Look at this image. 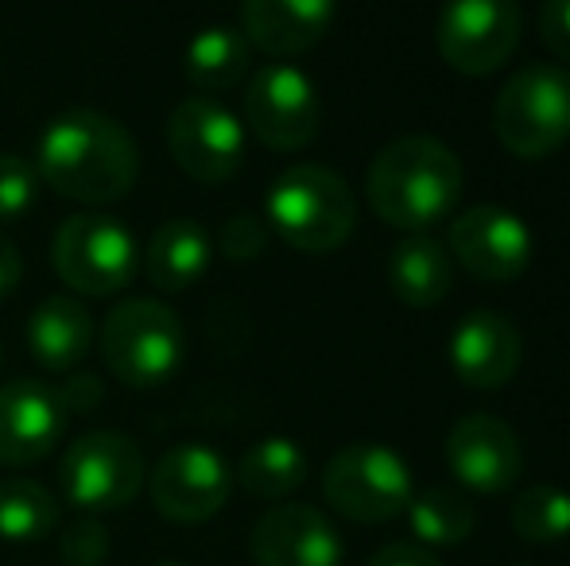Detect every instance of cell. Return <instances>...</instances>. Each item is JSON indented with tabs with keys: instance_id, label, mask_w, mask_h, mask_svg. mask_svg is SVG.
Returning <instances> with one entry per match:
<instances>
[{
	"instance_id": "obj_1",
	"label": "cell",
	"mask_w": 570,
	"mask_h": 566,
	"mask_svg": "<svg viewBox=\"0 0 570 566\" xmlns=\"http://www.w3.org/2000/svg\"><path fill=\"white\" fill-rule=\"evenodd\" d=\"M36 171L55 195L86 206H109L136 187L140 151L132 132L109 113L67 109L39 137Z\"/></svg>"
},
{
	"instance_id": "obj_2",
	"label": "cell",
	"mask_w": 570,
	"mask_h": 566,
	"mask_svg": "<svg viewBox=\"0 0 570 566\" xmlns=\"http://www.w3.org/2000/svg\"><path fill=\"white\" fill-rule=\"evenodd\" d=\"M365 198L384 226L404 234L431 229L462 198V159L435 137H400L368 163Z\"/></svg>"
},
{
	"instance_id": "obj_3",
	"label": "cell",
	"mask_w": 570,
	"mask_h": 566,
	"mask_svg": "<svg viewBox=\"0 0 570 566\" xmlns=\"http://www.w3.org/2000/svg\"><path fill=\"white\" fill-rule=\"evenodd\" d=\"M264 221L299 252H334L357 226V198L338 171L323 163L287 167L264 198Z\"/></svg>"
},
{
	"instance_id": "obj_4",
	"label": "cell",
	"mask_w": 570,
	"mask_h": 566,
	"mask_svg": "<svg viewBox=\"0 0 570 566\" xmlns=\"http://www.w3.org/2000/svg\"><path fill=\"white\" fill-rule=\"evenodd\" d=\"M101 357L128 388H159L179 373L187 334L171 307L156 299H125L101 322Z\"/></svg>"
},
{
	"instance_id": "obj_5",
	"label": "cell",
	"mask_w": 570,
	"mask_h": 566,
	"mask_svg": "<svg viewBox=\"0 0 570 566\" xmlns=\"http://www.w3.org/2000/svg\"><path fill=\"white\" fill-rule=\"evenodd\" d=\"M493 132L517 159H543L570 140V70L532 62L501 86Z\"/></svg>"
},
{
	"instance_id": "obj_6",
	"label": "cell",
	"mask_w": 570,
	"mask_h": 566,
	"mask_svg": "<svg viewBox=\"0 0 570 566\" xmlns=\"http://www.w3.org/2000/svg\"><path fill=\"white\" fill-rule=\"evenodd\" d=\"M323 497L353 524H389L412 505V469L381 443L342 446L323 469Z\"/></svg>"
},
{
	"instance_id": "obj_7",
	"label": "cell",
	"mask_w": 570,
	"mask_h": 566,
	"mask_svg": "<svg viewBox=\"0 0 570 566\" xmlns=\"http://www.w3.org/2000/svg\"><path fill=\"white\" fill-rule=\"evenodd\" d=\"M144 466L140 446L120 430H86L67 446L59 466L62 493L82 513H117L132 505L144 489Z\"/></svg>"
},
{
	"instance_id": "obj_8",
	"label": "cell",
	"mask_w": 570,
	"mask_h": 566,
	"mask_svg": "<svg viewBox=\"0 0 570 566\" xmlns=\"http://www.w3.org/2000/svg\"><path fill=\"white\" fill-rule=\"evenodd\" d=\"M55 276L78 295H117L136 276V237L109 214H75L55 229Z\"/></svg>"
},
{
	"instance_id": "obj_9",
	"label": "cell",
	"mask_w": 570,
	"mask_h": 566,
	"mask_svg": "<svg viewBox=\"0 0 570 566\" xmlns=\"http://www.w3.org/2000/svg\"><path fill=\"white\" fill-rule=\"evenodd\" d=\"M524 36L517 0H446L439 12L435 43L451 70L485 78L512 59Z\"/></svg>"
},
{
	"instance_id": "obj_10",
	"label": "cell",
	"mask_w": 570,
	"mask_h": 566,
	"mask_svg": "<svg viewBox=\"0 0 570 566\" xmlns=\"http://www.w3.org/2000/svg\"><path fill=\"white\" fill-rule=\"evenodd\" d=\"M245 125L272 151L307 148L323 125V101L315 82L292 62L261 67L245 90Z\"/></svg>"
},
{
	"instance_id": "obj_11",
	"label": "cell",
	"mask_w": 570,
	"mask_h": 566,
	"mask_svg": "<svg viewBox=\"0 0 570 566\" xmlns=\"http://www.w3.org/2000/svg\"><path fill=\"white\" fill-rule=\"evenodd\" d=\"M159 516L171 524H206L226 508L233 474L229 461L206 443H179L144 477Z\"/></svg>"
},
{
	"instance_id": "obj_12",
	"label": "cell",
	"mask_w": 570,
	"mask_h": 566,
	"mask_svg": "<svg viewBox=\"0 0 570 566\" xmlns=\"http://www.w3.org/2000/svg\"><path fill=\"white\" fill-rule=\"evenodd\" d=\"M167 148L195 182H226L245 159V125L214 98H187L167 121Z\"/></svg>"
},
{
	"instance_id": "obj_13",
	"label": "cell",
	"mask_w": 570,
	"mask_h": 566,
	"mask_svg": "<svg viewBox=\"0 0 570 566\" xmlns=\"http://www.w3.org/2000/svg\"><path fill=\"white\" fill-rule=\"evenodd\" d=\"M454 260L485 284H512L532 265V234L504 206H470L446 229Z\"/></svg>"
},
{
	"instance_id": "obj_14",
	"label": "cell",
	"mask_w": 570,
	"mask_h": 566,
	"mask_svg": "<svg viewBox=\"0 0 570 566\" xmlns=\"http://www.w3.org/2000/svg\"><path fill=\"white\" fill-rule=\"evenodd\" d=\"M446 466L454 481L470 493H509L524 469V450H520L517 430L504 424L501 416L473 411L462 416L446 435Z\"/></svg>"
},
{
	"instance_id": "obj_15",
	"label": "cell",
	"mask_w": 570,
	"mask_h": 566,
	"mask_svg": "<svg viewBox=\"0 0 570 566\" xmlns=\"http://www.w3.org/2000/svg\"><path fill=\"white\" fill-rule=\"evenodd\" d=\"M67 416L59 388L43 380H8L0 388V466H31L59 446Z\"/></svg>"
},
{
	"instance_id": "obj_16",
	"label": "cell",
	"mask_w": 570,
	"mask_h": 566,
	"mask_svg": "<svg viewBox=\"0 0 570 566\" xmlns=\"http://www.w3.org/2000/svg\"><path fill=\"white\" fill-rule=\"evenodd\" d=\"M256 566H342V536L315 505L264 513L248 539Z\"/></svg>"
},
{
	"instance_id": "obj_17",
	"label": "cell",
	"mask_w": 570,
	"mask_h": 566,
	"mask_svg": "<svg viewBox=\"0 0 570 566\" xmlns=\"http://www.w3.org/2000/svg\"><path fill=\"white\" fill-rule=\"evenodd\" d=\"M451 369L470 388H504L520 369V330L497 310H473L451 330Z\"/></svg>"
},
{
	"instance_id": "obj_18",
	"label": "cell",
	"mask_w": 570,
	"mask_h": 566,
	"mask_svg": "<svg viewBox=\"0 0 570 566\" xmlns=\"http://www.w3.org/2000/svg\"><path fill=\"white\" fill-rule=\"evenodd\" d=\"M338 0H240V31L256 51L292 59L331 31Z\"/></svg>"
},
{
	"instance_id": "obj_19",
	"label": "cell",
	"mask_w": 570,
	"mask_h": 566,
	"mask_svg": "<svg viewBox=\"0 0 570 566\" xmlns=\"http://www.w3.org/2000/svg\"><path fill=\"white\" fill-rule=\"evenodd\" d=\"M94 346V315L75 295H51L28 318V354L47 373H75Z\"/></svg>"
},
{
	"instance_id": "obj_20",
	"label": "cell",
	"mask_w": 570,
	"mask_h": 566,
	"mask_svg": "<svg viewBox=\"0 0 570 566\" xmlns=\"http://www.w3.org/2000/svg\"><path fill=\"white\" fill-rule=\"evenodd\" d=\"M210 234L190 218H171L151 234L148 252H144V272H148L151 287L175 295L203 280L206 268H210Z\"/></svg>"
},
{
	"instance_id": "obj_21",
	"label": "cell",
	"mask_w": 570,
	"mask_h": 566,
	"mask_svg": "<svg viewBox=\"0 0 570 566\" xmlns=\"http://www.w3.org/2000/svg\"><path fill=\"white\" fill-rule=\"evenodd\" d=\"M454 284V260L431 237H404L389 257V287L404 307L431 310L446 299Z\"/></svg>"
},
{
	"instance_id": "obj_22",
	"label": "cell",
	"mask_w": 570,
	"mask_h": 566,
	"mask_svg": "<svg viewBox=\"0 0 570 566\" xmlns=\"http://www.w3.org/2000/svg\"><path fill=\"white\" fill-rule=\"evenodd\" d=\"M248 67H253V43L245 39V31L226 28V23L203 28L187 43V54H183V70H187L190 86L203 90V98L240 86Z\"/></svg>"
},
{
	"instance_id": "obj_23",
	"label": "cell",
	"mask_w": 570,
	"mask_h": 566,
	"mask_svg": "<svg viewBox=\"0 0 570 566\" xmlns=\"http://www.w3.org/2000/svg\"><path fill=\"white\" fill-rule=\"evenodd\" d=\"M307 481V454L284 435L261 438L237 461V485L256 500H284Z\"/></svg>"
},
{
	"instance_id": "obj_24",
	"label": "cell",
	"mask_w": 570,
	"mask_h": 566,
	"mask_svg": "<svg viewBox=\"0 0 570 566\" xmlns=\"http://www.w3.org/2000/svg\"><path fill=\"white\" fill-rule=\"evenodd\" d=\"M407 524H412L415 544L423 547H454L465 544L478 524L470 497L451 489V485H431V489L415 493L407 505Z\"/></svg>"
},
{
	"instance_id": "obj_25",
	"label": "cell",
	"mask_w": 570,
	"mask_h": 566,
	"mask_svg": "<svg viewBox=\"0 0 570 566\" xmlns=\"http://www.w3.org/2000/svg\"><path fill=\"white\" fill-rule=\"evenodd\" d=\"M59 528V500L51 489L28 477L0 481V539L4 544H39Z\"/></svg>"
},
{
	"instance_id": "obj_26",
	"label": "cell",
	"mask_w": 570,
	"mask_h": 566,
	"mask_svg": "<svg viewBox=\"0 0 570 566\" xmlns=\"http://www.w3.org/2000/svg\"><path fill=\"white\" fill-rule=\"evenodd\" d=\"M509 520L524 544H563L570 536V493L559 485H532L517 493Z\"/></svg>"
},
{
	"instance_id": "obj_27",
	"label": "cell",
	"mask_w": 570,
	"mask_h": 566,
	"mask_svg": "<svg viewBox=\"0 0 570 566\" xmlns=\"http://www.w3.org/2000/svg\"><path fill=\"white\" fill-rule=\"evenodd\" d=\"M39 198V171L31 159L0 151V221H20Z\"/></svg>"
},
{
	"instance_id": "obj_28",
	"label": "cell",
	"mask_w": 570,
	"mask_h": 566,
	"mask_svg": "<svg viewBox=\"0 0 570 566\" xmlns=\"http://www.w3.org/2000/svg\"><path fill=\"white\" fill-rule=\"evenodd\" d=\"M59 555L67 566H101L109 559V532L98 520L82 516V520L67 524L59 539Z\"/></svg>"
},
{
	"instance_id": "obj_29",
	"label": "cell",
	"mask_w": 570,
	"mask_h": 566,
	"mask_svg": "<svg viewBox=\"0 0 570 566\" xmlns=\"http://www.w3.org/2000/svg\"><path fill=\"white\" fill-rule=\"evenodd\" d=\"M268 245V221L256 218V214H233L222 226V252L229 260H253Z\"/></svg>"
},
{
	"instance_id": "obj_30",
	"label": "cell",
	"mask_w": 570,
	"mask_h": 566,
	"mask_svg": "<svg viewBox=\"0 0 570 566\" xmlns=\"http://www.w3.org/2000/svg\"><path fill=\"white\" fill-rule=\"evenodd\" d=\"M540 39L556 59L570 62V0H543L540 4Z\"/></svg>"
},
{
	"instance_id": "obj_31",
	"label": "cell",
	"mask_w": 570,
	"mask_h": 566,
	"mask_svg": "<svg viewBox=\"0 0 570 566\" xmlns=\"http://www.w3.org/2000/svg\"><path fill=\"white\" fill-rule=\"evenodd\" d=\"M368 566H443L431 547L415 544V539H400V544H384L381 552L368 559Z\"/></svg>"
},
{
	"instance_id": "obj_32",
	"label": "cell",
	"mask_w": 570,
	"mask_h": 566,
	"mask_svg": "<svg viewBox=\"0 0 570 566\" xmlns=\"http://www.w3.org/2000/svg\"><path fill=\"white\" fill-rule=\"evenodd\" d=\"M59 400L67 411H90L94 404H101V380L90 373H67V385L59 388Z\"/></svg>"
},
{
	"instance_id": "obj_33",
	"label": "cell",
	"mask_w": 570,
	"mask_h": 566,
	"mask_svg": "<svg viewBox=\"0 0 570 566\" xmlns=\"http://www.w3.org/2000/svg\"><path fill=\"white\" fill-rule=\"evenodd\" d=\"M20 276H23V260H20V252H16V245L8 241L4 234H0V299L16 291V284H20Z\"/></svg>"
},
{
	"instance_id": "obj_34",
	"label": "cell",
	"mask_w": 570,
	"mask_h": 566,
	"mask_svg": "<svg viewBox=\"0 0 570 566\" xmlns=\"http://www.w3.org/2000/svg\"><path fill=\"white\" fill-rule=\"evenodd\" d=\"M159 566H183V563H159Z\"/></svg>"
}]
</instances>
